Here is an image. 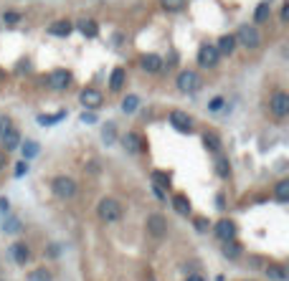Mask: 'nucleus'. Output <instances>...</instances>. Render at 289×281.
<instances>
[{"label":"nucleus","mask_w":289,"mask_h":281,"mask_svg":"<svg viewBox=\"0 0 289 281\" xmlns=\"http://www.w3.org/2000/svg\"><path fill=\"white\" fill-rule=\"evenodd\" d=\"M97 213H99V218L104 223H114V220L122 218V206L117 203L114 198H104L102 203H99V208H97Z\"/></svg>","instance_id":"f257e3e1"},{"label":"nucleus","mask_w":289,"mask_h":281,"mask_svg":"<svg viewBox=\"0 0 289 281\" xmlns=\"http://www.w3.org/2000/svg\"><path fill=\"white\" fill-rule=\"evenodd\" d=\"M51 190H54L56 198H61V200H71V198L76 195V182H74L71 178H66V175H59V178H54Z\"/></svg>","instance_id":"f03ea898"},{"label":"nucleus","mask_w":289,"mask_h":281,"mask_svg":"<svg viewBox=\"0 0 289 281\" xmlns=\"http://www.w3.org/2000/svg\"><path fill=\"white\" fill-rule=\"evenodd\" d=\"M236 41L243 46V48H256L261 44V36L254 26H241L238 33H236Z\"/></svg>","instance_id":"7ed1b4c3"},{"label":"nucleus","mask_w":289,"mask_h":281,"mask_svg":"<svg viewBox=\"0 0 289 281\" xmlns=\"http://www.w3.org/2000/svg\"><path fill=\"white\" fill-rule=\"evenodd\" d=\"M175 84H178V89H180L183 94H193V92L200 89V76H198L195 71H180Z\"/></svg>","instance_id":"20e7f679"},{"label":"nucleus","mask_w":289,"mask_h":281,"mask_svg":"<svg viewBox=\"0 0 289 281\" xmlns=\"http://www.w3.org/2000/svg\"><path fill=\"white\" fill-rule=\"evenodd\" d=\"M269 112H271V116L284 119V116L289 114V96H286L284 92H276V94L271 96V102H269Z\"/></svg>","instance_id":"39448f33"},{"label":"nucleus","mask_w":289,"mask_h":281,"mask_svg":"<svg viewBox=\"0 0 289 281\" xmlns=\"http://www.w3.org/2000/svg\"><path fill=\"white\" fill-rule=\"evenodd\" d=\"M145 228H147V233H150V236L162 238V236H165V230H168V220H165L162 216H157V213H152V216H147Z\"/></svg>","instance_id":"423d86ee"},{"label":"nucleus","mask_w":289,"mask_h":281,"mask_svg":"<svg viewBox=\"0 0 289 281\" xmlns=\"http://www.w3.org/2000/svg\"><path fill=\"white\" fill-rule=\"evenodd\" d=\"M218 48L216 46H211V44H205V46H200V51H198V64L203 66V68H208V66H216L218 64Z\"/></svg>","instance_id":"0eeeda50"},{"label":"nucleus","mask_w":289,"mask_h":281,"mask_svg":"<svg viewBox=\"0 0 289 281\" xmlns=\"http://www.w3.org/2000/svg\"><path fill=\"white\" fill-rule=\"evenodd\" d=\"M69 84H71V74H69L66 68H54V71L49 74V86H51V89L61 92V89H66Z\"/></svg>","instance_id":"6e6552de"},{"label":"nucleus","mask_w":289,"mask_h":281,"mask_svg":"<svg viewBox=\"0 0 289 281\" xmlns=\"http://www.w3.org/2000/svg\"><path fill=\"white\" fill-rule=\"evenodd\" d=\"M170 124H173L178 132H190V116H188L183 109H173V112H170Z\"/></svg>","instance_id":"1a4fd4ad"},{"label":"nucleus","mask_w":289,"mask_h":281,"mask_svg":"<svg viewBox=\"0 0 289 281\" xmlns=\"http://www.w3.org/2000/svg\"><path fill=\"white\" fill-rule=\"evenodd\" d=\"M79 102L84 104L87 109H97V106L104 102V96H102V92H97V89H87V92H81Z\"/></svg>","instance_id":"9d476101"},{"label":"nucleus","mask_w":289,"mask_h":281,"mask_svg":"<svg viewBox=\"0 0 289 281\" xmlns=\"http://www.w3.org/2000/svg\"><path fill=\"white\" fill-rule=\"evenodd\" d=\"M216 236L221 238V240H233V236H236V226L231 223V220H218L216 223Z\"/></svg>","instance_id":"9b49d317"},{"label":"nucleus","mask_w":289,"mask_h":281,"mask_svg":"<svg viewBox=\"0 0 289 281\" xmlns=\"http://www.w3.org/2000/svg\"><path fill=\"white\" fill-rule=\"evenodd\" d=\"M11 256H13V261H16V264L26 266V261L31 258V251H28V246H26V244H13V246H11Z\"/></svg>","instance_id":"f8f14e48"},{"label":"nucleus","mask_w":289,"mask_h":281,"mask_svg":"<svg viewBox=\"0 0 289 281\" xmlns=\"http://www.w3.org/2000/svg\"><path fill=\"white\" fill-rule=\"evenodd\" d=\"M142 68L150 74H157V71H162V58L155 54H147V56H142Z\"/></svg>","instance_id":"ddd939ff"},{"label":"nucleus","mask_w":289,"mask_h":281,"mask_svg":"<svg viewBox=\"0 0 289 281\" xmlns=\"http://www.w3.org/2000/svg\"><path fill=\"white\" fill-rule=\"evenodd\" d=\"M122 86H125V68L117 66V68L112 71V76H109V89H112V92H119Z\"/></svg>","instance_id":"4468645a"},{"label":"nucleus","mask_w":289,"mask_h":281,"mask_svg":"<svg viewBox=\"0 0 289 281\" xmlns=\"http://www.w3.org/2000/svg\"><path fill=\"white\" fill-rule=\"evenodd\" d=\"M122 144H125L130 152H142V140L135 132H127L125 137H122Z\"/></svg>","instance_id":"2eb2a0df"},{"label":"nucleus","mask_w":289,"mask_h":281,"mask_svg":"<svg viewBox=\"0 0 289 281\" xmlns=\"http://www.w3.org/2000/svg\"><path fill=\"white\" fill-rule=\"evenodd\" d=\"M71 28H74V26H71L69 20H56V23L49 28V33H51V36H59V38H64V36H69V33H71Z\"/></svg>","instance_id":"dca6fc26"},{"label":"nucleus","mask_w":289,"mask_h":281,"mask_svg":"<svg viewBox=\"0 0 289 281\" xmlns=\"http://www.w3.org/2000/svg\"><path fill=\"white\" fill-rule=\"evenodd\" d=\"M218 54H233L236 48V36H221V41H218Z\"/></svg>","instance_id":"f3484780"},{"label":"nucleus","mask_w":289,"mask_h":281,"mask_svg":"<svg viewBox=\"0 0 289 281\" xmlns=\"http://www.w3.org/2000/svg\"><path fill=\"white\" fill-rule=\"evenodd\" d=\"M274 198L279 200V203H286V200H289V180L276 182V188H274Z\"/></svg>","instance_id":"a211bd4d"},{"label":"nucleus","mask_w":289,"mask_h":281,"mask_svg":"<svg viewBox=\"0 0 289 281\" xmlns=\"http://www.w3.org/2000/svg\"><path fill=\"white\" fill-rule=\"evenodd\" d=\"M173 208H175L180 216H185V213H190V200H188L185 195H175V198H173Z\"/></svg>","instance_id":"6ab92c4d"},{"label":"nucleus","mask_w":289,"mask_h":281,"mask_svg":"<svg viewBox=\"0 0 289 281\" xmlns=\"http://www.w3.org/2000/svg\"><path fill=\"white\" fill-rule=\"evenodd\" d=\"M79 30L84 33V36H89V38H94V36L99 33V26H97L94 20H81V23H79Z\"/></svg>","instance_id":"aec40b11"},{"label":"nucleus","mask_w":289,"mask_h":281,"mask_svg":"<svg viewBox=\"0 0 289 281\" xmlns=\"http://www.w3.org/2000/svg\"><path fill=\"white\" fill-rule=\"evenodd\" d=\"M3 144H6V152H8V150H13V147L18 144V132L8 127V130L3 132Z\"/></svg>","instance_id":"412c9836"},{"label":"nucleus","mask_w":289,"mask_h":281,"mask_svg":"<svg viewBox=\"0 0 289 281\" xmlns=\"http://www.w3.org/2000/svg\"><path fill=\"white\" fill-rule=\"evenodd\" d=\"M137 106H140V99H137L135 94H127V96H125V102H122V109H125L127 114H135V112H137Z\"/></svg>","instance_id":"4be33fe9"},{"label":"nucleus","mask_w":289,"mask_h":281,"mask_svg":"<svg viewBox=\"0 0 289 281\" xmlns=\"http://www.w3.org/2000/svg\"><path fill=\"white\" fill-rule=\"evenodd\" d=\"M203 144L208 147L211 152H221V140L216 134H203Z\"/></svg>","instance_id":"5701e85b"},{"label":"nucleus","mask_w":289,"mask_h":281,"mask_svg":"<svg viewBox=\"0 0 289 281\" xmlns=\"http://www.w3.org/2000/svg\"><path fill=\"white\" fill-rule=\"evenodd\" d=\"M269 13H271V8H269V3H259V6H256V13H254V18H256V23H264V20L269 18Z\"/></svg>","instance_id":"b1692460"},{"label":"nucleus","mask_w":289,"mask_h":281,"mask_svg":"<svg viewBox=\"0 0 289 281\" xmlns=\"http://www.w3.org/2000/svg\"><path fill=\"white\" fill-rule=\"evenodd\" d=\"M26 281H51V274L46 271V268H36V271H31L28 274V278Z\"/></svg>","instance_id":"393cba45"},{"label":"nucleus","mask_w":289,"mask_h":281,"mask_svg":"<svg viewBox=\"0 0 289 281\" xmlns=\"http://www.w3.org/2000/svg\"><path fill=\"white\" fill-rule=\"evenodd\" d=\"M152 182H155V188H168L170 185V175H165V172H152Z\"/></svg>","instance_id":"a878e982"},{"label":"nucleus","mask_w":289,"mask_h":281,"mask_svg":"<svg viewBox=\"0 0 289 281\" xmlns=\"http://www.w3.org/2000/svg\"><path fill=\"white\" fill-rule=\"evenodd\" d=\"M160 6L165 10H183L185 8V0H160Z\"/></svg>","instance_id":"bb28decb"},{"label":"nucleus","mask_w":289,"mask_h":281,"mask_svg":"<svg viewBox=\"0 0 289 281\" xmlns=\"http://www.w3.org/2000/svg\"><path fill=\"white\" fill-rule=\"evenodd\" d=\"M216 172H218V178H228L231 165H228V160H226V157H218V162H216Z\"/></svg>","instance_id":"cd10ccee"},{"label":"nucleus","mask_w":289,"mask_h":281,"mask_svg":"<svg viewBox=\"0 0 289 281\" xmlns=\"http://www.w3.org/2000/svg\"><path fill=\"white\" fill-rule=\"evenodd\" d=\"M223 244H226V246H223V254H226L228 258H236V256L241 254V246L233 244V240H223Z\"/></svg>","instance_id":"c85d7f7f"},{"label":"nucleus","mask_w":289,"mask_h":281,"mask_svg":"<svg viewBox=\"0 0 289 281\" xmlns=\"http://www.w3.org/2000/svg\"><path fill=\"white\" fill-rule=\"evenodd\" d=\"M36 154H38V142H26V144H23V157L31 160V157H36Z\"/></svg>","instance_id":"c756f323"},{"label":"nucleus","mask_w":289,"mask_h":281,"mask_svg":"<svg viewBox=\"0 0 289 281\" xmlns=\"http://www.w3.org/2000/svg\"><path fill=\"white\" fill-rule=\"evenodd\" d=\"M266 274H269L271 278H276V281H284V278H286L284 268H279V266H269V268H266Z\"/></svg>","instance_id":"7c9ffc66"},{"label":"nucleus","mask_w":289,"mask_h":281,"mask_svg":"<svg viewBox=\"0 0 289 281\" xmlns=\"http://www.w3.org/2000/svg\"><path fill=\"white\" fill-rule=\"evenodd\" d=\"M64 114H56V116H46V114H41L38 116V124H54V122H59Z\"/></svg>","instance_id":"2f4dec72"},{"label":"nucleus","mask_w":289,"mask_h":281,"mask_svg":"<svg viewBox=\"0 0 289 281\" xmlns=\"http://www.w3.org/2000/svg\"><path fill=\"white\" fill-rule=\"evenodd\" d=\"M28 172V162H18L16 165V178H21V175H26Z\"/></svg>","instance_id":"473e14b6"},{"label":"nucleus","mask_w":289,"mask_h":281,"mask_svg":"<svg viewBox=\"0 0 289 281\" xmlns=\"http://www.w3.org/2000/svg\"><path fill=\"white\" fill-rule=\"evenodd\" d=\"M195 228H198L200 233H205V230H208V220H205V218H198V220H195Z\"/></svg>","instance_id":"72a5a7b5"},{"label":"nucleus","mask_w":289,"mask_h":281,"mask_svg":"<svg viewBox=\"0 0 289 281\" xmlns=\"http://www.w3.org/2000/svg\"><path fill=\"white\" fill-rule=\"evenodd\" d=\"M8 127H11V119L8 116H0V134H3Z\"/></svg>","instance_id":"f704fd0d"},{"label":"nucleus","mask_w":289,"mask_h":281,"mask_svg":"<svg viewBox=\"0 0 289 281\" xmlns=\"http://www.w3.org/2000/svg\"><path fill=\"white\" fill-rule=\"evenodd\" d=\"M221 106H223V99H221V96L211 102V112H221Z\"/></svg>","instance_id":"c9c22d12"},{"label":"nucleus","mask_w":289,"mask_h":281,"mask_svg":"<svg viewBox=\"0 0 289 281\" xmlns=\"http://www.w3.org/2000/svg\"><path fill=\"white\" fill-rule=\"evenodd\" d=\"M81 122H89L92 124V122H97V116L94 114H81Z\"/></svg>","instance_id":"e433bc0d"},{"label":"nucleus","mask_w":289,"mask_h":281,"mask_svg":"<svg viewBox=\"0 0 289 281\" xmlns=\"http://www.w3.org/2000/svg\"><path fill=\"white\" fill-rule=\"evenodd\" d=\"M112 130H114V127H107V132H104V140H107V142L114 140V132H112Z\"/></svg>","instance_id":"4c0bfd02"},{"label":"nucleus","mask_w":289,"mask_h":281,"mask_svg":"<svg viewBox=\"0 0 289 281\" xmlns=\"http://www.w3.org/2000/svg\"><path fill=\"white\" fill-rule=\"evenodd\" d=\"M289 18V3H284V8H281V20H286Z\"/></svg>","instance_id":"58836bf2"},{"label":"nucleus","mask_w":289,"mask_h":281,"mask_svg":"<svg viewBox=\"0 0 289 281\" xmlns=\"http://www.w3.org/2000/svg\"><path fill=\"white\" fill-rule=\"evenodd\" d=\"M6 23H18V16H16V13H8V16H6Z\"/></svg>","instance_id":"ea45409f"},{"label":"nucleus","mask_w":289,"mask_h":281,"mask_svg":"<svg viewBox=\"0 0 289 281\" xmlns=\"http://www.w3.org/2000/svg\"><path fill=\"white\" fill-rule=\"evenodd\" d=\"M185 281H205V278H203V276H200V274H190V276H188V278H185Z\"/></svg>","instance_id":"a19ab883"},{"label":"nucleus","mask_w":289,"mask_h":281,"mask_svg":"<svg viewBox=\"0 0 289 281\" xmlns=\"http://www.w3.org/2000/svg\"><path fill=\"white\" fill-rule=\"evenodd\" d=\"M3 160H6V154H0V168H3Z\"/></svg>","instance_id":"79ce46f5"}]
</instances>
